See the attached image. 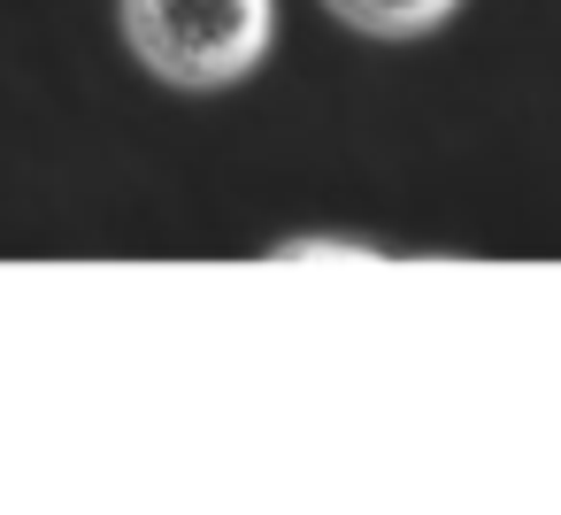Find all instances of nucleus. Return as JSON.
I'll return each instance as SVG.
<instances>
[{
  "mask_svg": "<svg viewBox=\"0 0 561 515\" xmlns=\"http://www.w3.org/2000/svg\"><path fill=\"white\" fill-rule=\"evenodd\" d=\"M124 47L178 93H224L277 47V0H124Z\"/></svg>",
  "mask_w": 561,
  "mask_h": 515,
  "instance_id": "nucleus-1",
  "label": "nucleus"
},
{
  "mask_svg": "<svg viewBox=\"0 0 561 515\" xmlns=\"http://www.w3.org/2000/svg\"><path fill=\"white\" fill-rule=\"evenodd\" d=\"M323 9L346 24V32H362V39H431L438 24H454V9L461 0H323Z\"/></svg>",
  "mask_w": 561,
  "mask_h": 515,
  "instance_id": "nucleus-2",
  "label": "nucleus"
}]
</instances>
